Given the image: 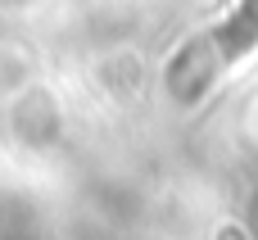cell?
<instances>
[{
  "mask_svg": "<svg viewBox=\"0 0 258 240\" xmlns=\"http://www.w3.org/2000/svg\"><path fill=\"white\" fill-rule=\"evenodd\" d=\"M258 45V0H240V9L213 27L204 41H195L177 64H172V91L181 100H195L218 73H227L236 59H245Z\"/></svg>",
  "mask_w": 258,
  "mask_h": 240,
  "instance_id": "cell-1",
  "label": "cell"
}]
</instances>
